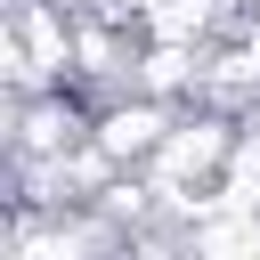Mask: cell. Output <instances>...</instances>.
Returning a JSON list of instances; mask_svg holds the SVG:
<instances>
[{"mask_svg": "<svg viewBox=\"0 0 260 260\" xmlns=\"http://www.w3.org/2000/svg\"><path fill=\"white\" fill-rule=\"evenodd\" d=\"M228 162H236V130H228L219 114H203V122H179V130H171V146L154 154V187H162L171 203H187V187H211Z\"/></svg>", "mask_w": 260, "mask_h": 260, "instance_id": "1", "label": "cell"}, {"mask_svg": "<svg viewBox=\"0 0 260 260\" xmlns=\"http://www.w3.org/2000/svg\"><path fill=\"white\" fill-rule=\"evenodd\" d=\"M195 260H260V211H211L195 236Z\"/></svg>", "mask_w": 260, "mask_h": 260, "instance_id": "3", "label": "cell"}, {"mask_svg": "<svg viewBox=\"0 0 260 260\" xmlns=\"http://www.w3.org/2000/svg\"><path fill=\"white\" fill-rule=\"evenodd\" d=\"M171 130H179V114H171L162 98H122V106H106V114L89 122V146H98L106 162H154V154L171 146Z\"/></svg>", "mask_w": 260, "mask_h": 260, "instance_id": "2", "label": "cell"}]
</instances>
